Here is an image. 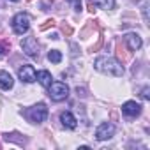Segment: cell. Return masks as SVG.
Returning a JSON list of instances; mask_svg holds the SVG:
<instances>
[{"label": "cell", "instance_id": "8fae6325", "mask_svg": "<svg viewBox=\"0 0 150 150\" xmlns=\"http://www.w3.org/2000/svg\"><path fill=\"white\" fill-rule=\"evenodd\" d=\"M60 122L65 129H76V118H74V115L71 111H62L60 113Z\"/></svg>", "mask_w": 150, "mask_h": 150}, {"label": "cell", "instance_id": "4316f807", "mask_svg": "<svg viewBox=\"0 0 150 150\" xmlns=\"http://www.w3.org/2000/svg\"><path fill=\"white\" fill-rule=\"evenodd\" d=\"M11 2H18V0H11Z\"/></svg>", "mask_w": 150, "mask_h": 150}, {"label": "cell", "instance_id": "3957f363", "mask_svg": "<svg viewBox=\"0 0 150 150\" xmlns=\"http://www.w3.org/2000/svg\"><path fill=\"white\" fill-rule=\"evenodd\" d=\"M50 90V97L53 99V101H64V99H67V96H69V87L65 85V83H60V81H51V85L48 87Z\"/></svg>", "mask_w": 150, "mask_h": 150}, {"label": "cell", "instance_id": "603a6c76", "mask_svg": "<svg viewBox=\"0 0 150 150\" xmlns=\"http://www.w3.org/2000/svg\"><path fill=\"white\" fill-rule=\"evenodd\" d=\"M141 97H143L145 101H148V99H150V88H148V87H145V88L141 90Z\"/></svg>", "mask_w": 150, "mask_h": 150}, {"label": "cell", "instance_id": "30bf717a", "mask_svg": "<svg viewBox=\"0 0 150 150\" xmlns=\"http://www.w3.org/2000/svg\"><path fill=\"white\" fill-rule=\"evenodd\" d=\"M115 51H117V58H118L122 64H127V62L131 60V51H127V48H125V44H124L122 41H117Z\"/></svg>", "mask_w": 150, "mask_h": 150}, {"label": "cell", "instance_id": "6da1fadb", "mask_svg": "<svg viewBox=\"0 0 150 150\" xmlns=\"http://www.w3.org/2000/svg\"><path fill=\"white\" fill-rule=\"evenodd\" d=\"M94 65H96L97 71H101L104 74H110V76H122L124 74V67L117 60H113L111 57H99V58H96Z\"/></svg>", "mask_w": 150, "mask_h": 150}, {"label": "cell", "instance_id": "ffe728a7", "mask_svg": "<svg viewBox=\"0 0 150 150\" xmlns=\"http://www.w3.org/2000/svg\"><path fill=\"white\" fill-rule=\"evenodd\" d=\"M60 30H62L65 35H72V27H71L69 23H62V25H60Z\"/></svg>", "mask_w": 150, "mask_h": 150}, {"label": "cell", "instance_id": "d6986e66", "mask_svg": "<svg viewBox=\"0 0 150 150\" xmlns=\"http://www.w3.org/2000/svg\"><path fill=\"white\" fill-rule=\"evenodd\" d=\"M50 27H55V20H46V21L39 27V30H41V32H44V30H48Z\"/></svg>", "mask_w": 150, "mask_h": 150}, {"label": "cell", "instance_id": "7c38bea8", "mask_svg": "<svg viewBox=\"0 0 150 150\" xmlns=\"http://www.w3.org/2000/svg\"><path fill=\"white\" fill-rule=\"evenodd\" d=\"M13 85H14V80L11 74L6 71H0V87L4 90H9V88H13Z\"/></svg>", "mask_w": 150, "mask_h": 150}, {"label": "cell", "instance_id": "277c9868", "mask_svg": "<svg viewBox=\"0 0 150 150\" xmlns=\"http://www.w3.org/2000/svg\"><path fill=\"white\" fill-rule=\"evenodd\" d=\"M13 27H14V32H16V34H20V35L27 34L28 28H30V18H28V14L18 13V14L14 16V20H13Z\"/></svg>", "mask_w": 150, "mask_h": 150}, {"label": "cell", "instance_id": "44dd1931", "mask_svg": "<svg viewBox=\"0 0 150 150\" xmlns=\"http://www.w3.org/2000/svg\"><path fill=\"white\" fill-rule=\"evenodd\" d=\"M69 4H72L74 11H81V0H67Z\"/></svg>", "mask_w": 150, "mask_h": 150}, {"label": "cell", "instance_id": "2e32d148", "mask_svg": "<svg viewBox=\"0 0 150 150\" xmlns=\"http://www.w3.org/2000/svg\"><path fill=\"white\" fill-rule=\"evenodd\" d=\"M94 30H97V21H88V25L83 28V32H81V37L83 39H87L88 37V34L90 32H94Z\"/></svg>", "mask_w": 150, "mask_h": 150}, {"label": "cell", "instance_id": "9a60e30c", "mask_svg": "<svg viewBox=\"0 0 150 150\" xmlns=\"http://www.w3.org/2000/svg\"><path fill=\"white\" fill-rule=\"evenodd\" d=\"M96 4V7H101V9H113L115 7V0H92Z\"/></svg>", "mask_w": 150, "mask_h": 150}, {"label": "cell", "instance_id": "8992f818", "mask_svg": "<svg viewBox=\"0 0 150 150\" xmlns=\"http://www.w3.org/2000/svg\"><path fill=\"white\" fill-rule=\"evenodd\" d=\"M18 76H20V80L21 81H25V83H32V81H35L37 78V72H35V69L32 67V65H28V64H25V65H21L20 67V71H18Z\"/></svg>", "mask_w": 150, "mask_h": 150}, {"label": "cell", "instance_id": "ba28073f", "mask_svg": "<svg viewBox=\"0 0 150 150\" xmlns=\"http://www.w3.org/2000/svg\"><path fill=\"white\" fill-rule=\"evenodd\" d=\"M122 111H124L125 117L134 118V117H138V115L141 113V104H138L136 101H127V103L122 106Z\"/></svg>", "mask_w": 150, "mask_h": 150}, {"label": "cell", "instance_id": "d4e9b609", "mask_svg": "<svg viewBox=\"0 0 150 150\" xmlns=\"http://www.w3.org/2000/svg\"><path fill=\"white\" fill-rule=\"evenodd\" d=\"M101 46H103V37H99V41H97V44H96V46H92V51H97V50H99Z\"/></svg>", "mask_w": 150, "mask_h": 150}, {"label": "cell", "instance_id": "9c48e42d", "mask_svg": "<svg viewBox=\"0 0 150 150\" xmlns=\"http://www.w3.org/2000/svg\"><path fill=\"white\" fill-rule=\"evenodd\" d=\"M124 41L127 42V46H129V50H131V51H138V50L141 48V44H143L141 37H139L138 34H134V32H129V34H125Z\"/></svg>", "mask_w": 150, "mask_h": 150}, {"label": "cell", "instance_id": "484cf974", "mask_svg": "<svg viewBox=\"0 0 150 150\" xmlns=\"http://www.w3.org/2000/svg\"><path fill=\"white\" fill-rule=\"evenodd\" d=\"M76 92H78V96H85V88H80V87H78Z\"/></svg>", "mask_w": 150, "mask_h": 150}, {"label": "cell", "instance_id": "f1b7e54d", "mask_svg": "<svg viewBox=\"0 0 150 150\" xmlns=\"http://www.w3.org/2000/svg\"><path fill=\"white\" fill-rule=\"evenodd\" d=\"M0 148H2V145H0Z\"/></svg>", "mask_w": 150, "mask_h": 150}, {"label": "cell", "instance_id": "4fadbf2b", "mask_svg": "<svg viewBox=\"0 0 150 150\" xmlns=\"http://www.w3.org/2000/svg\"><path fill=\"white\" fill-rule=\"evenodd\" d=\"M4 138H6V141H11V143H18V145H27V138L23 136V134H20V132H7V134H4Z\"/></svg>", "mask_w": 150, "mask_h": 150}, {"label": "cell", "instance_id": "cb8c5ba5", "mask_svg": "<svg viewBox=\"0 0 150 150\" xmlns=\"http://www.w3.org/2000/svg\"><path fill=\"white\" fill-rule=\"evenodd\" d=\"M96 11H97V7H96V4L92 2V0H90V2H88V13H92V14H94Z\"/></svg>", "mask_w": 150, "mask_h": 150}, {"label": "cell", "instance_id": "52a82bcc", "mask_svg": "<svg viewBox=\"0 0 150 150\" xmlns=\"http://www.w3.org/2000/svg\"><path fill=\"white\" fill-rule=\"evenodd\" d=\"M113 134H115V125L110 124V122L101 124V125L97 127V131H96V138H97L99 141H103V139H110Z\"/></svg>", "mask_w": 150, "mask_h": 150}, {"label": "cell", "instance_id": "ac0fdd59", "mask_svg": "<svg viewBox=\"0 0 150 150\" xmlns=\"http://www.w3.org/2000/svg\"><path fill=\"white\" fill-rule=\"evenodd\" d=\"M9 50H11V44L7 41H4V39H0V57H2L4 53H7Z\"/></svg>", "mask_w": 150, "mask_h": 150}, {"label": "cell", "instance_id": "83f0119b", "mask_svg": "<svg viewBox=\"0 0 150 150\" xmlns=\"http://www.w3.org/2000/svg\"><path fill=\"white\" fill-rule=\"evenodd\" d=\"M27 2H32V0H27Z\"/></svg>", "mask_w": 150, "mask_h": 150}, {"label": "cell", "instance_id": "5b68a950", "mask_svg": "<svg viewBox=\"0 0 150 150\" xmlns=\"http://www.w3.org/2000/svg\"><path fill=\"white\" fill-rule=\"evenodd\" d=\"M21 48H23L25 55H28L32 58H37L39 57V44H37V39L35 37H25L21 41Z\"/></svg>", "mask_w": 150, "mask_h": 150}, {"label": "cell", "instance_id": "e0dca14e", "mask_svg": "<svg viewBox=\"0 0 150 150\" xmlns=\"http://www.w3.org/2000/svg\"><path fill=\"white\" fill-rule=\"evenodd\" d=\"M48 60L53 62V64H58V62L62 60V53H60L58 50H51V51L48 53Z\"/></svg>", "mask_w": 150, "mask_h": 150}, {"label": "cell", "instance_id": "5bb4252c", "mask_svg": "<svg viewBox=\"0 0 150 150\" xmlns=\"http://www.w3.org/2000/svg\"><path fill=\"white\" fill-rule=\"evenodd\" d=\"M35 78L39 80V83H41L42 87H50V85H51V80H53V78H51V74H50L48 71H39Z\"/></svg>", "mask_w": 150, "mask_h": 150}, {"label": "cell", "instance_id": "7402d4cb", "mask_svg": "<svg viewBox=\"0 0 150 150\" xmlns=\"http://www.w3.org/2000/svg\"><path fill=\"white\" fill-rule=\"evenodd\" d=\"M141 9H143V20H145V23H148V2H145Z\"/></svg>", "mask_w": 150, "mask_h": 150}, {"label": "cell", "instance_id": "7a4b0ae2", "mask_svg": "<svg viewBox=\"0 0 150 150\" xmlns=\"http://www.w3.org/2000/svg\"><path fill=\"white\" fill-rule=\"evenodd\" d=\"M23 115H25L27 120H30L32 124H41V122H44L46 117H48V108H46L44 103H39V104H35V106H32V108H27V110L23 111Z\"/></svg>", "mask_w": 150, "mask_h": 150}]
</instances>
